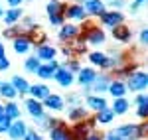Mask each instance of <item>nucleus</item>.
<instances>
[{
	"label": "nucleus",
	"instance_id": "nucleus-27",
	"mask_svg": "<svg viewBox=\"0 0 148 140\" xmlns=\"http://www.w3.org/2000/svg\"><path fill=\"white\" fill-rule=\"evenodd\" d=\"M4 115L12 120H16V118H22V113H20V107L16 105V103H6L4 105Z\"/></svg>",
	"mask_w": 148,
	"mask_h": 140
},
{
	"label": "nucleus",
	"instance_id": "nucleus-34",
	"mask_svg": "<svg viewBox=\"0 0 148 140\" xmlns=\"http://www.w3.org/2000/svg\"><path fill=\"white\" fill-rule=\"evenodd\" d=\"M138 117L140 118H148V103L138 105Z\"/></svg>",
	"mask_w": 148,
	"mask_h": 140
},
{
	"label": "nucleus",
	"instance_id": "nucleus-28",
	"mask_svg": "<svg viewBox=\"0 0 148 140\" xmlns=\"http://www.w3.org/2000/svg\"><path fill=\"white\" fill-rule=\"evenodd\" d=\"M0 95H2V97H4V99H14V97H16V95H18V91H16V89H14V85H12V83H0Z\"/></svg>",
	"mask_w": 148,
	"mask_h": 140
},
{
	"label": "nucleus",
	"instance_id": "nucleus-33",
	"mask_svg": "<svg viewBox=\"0 0 148 140\" xmlns=\"http://www.w3.org/2000/svg\"><path fill=\"white\" fill-rule=\"evenodd\" d=\"M61 67H65V69H67V71H71V73H77V71L81 69L77 61H67V63H65V65H61Z\"/></svg>",
	"mask_w": 148,
	"mask_h": 140
},
{
	"label": "nucleus",
	"instance_id": "nucleus-11",
	"mask_svg": "<svg viewBox=\"0 0 148 140\" xmlns=\"http://www.w3.org/2000/svg\"><path fill=\"white\" fill-rule=\"evenodd\" d=\"M79 75H77V81L83 85V87H91V83L95 81V77H97V71L91 69V67H83V69L77 71Z\"/></svg>",
	"mask_w": 148,
	"mask_h": 140
},
{
	"label": "nucleus",
	"instance_id": "nucleus-16",
	"mask_svg": "<svg viewBox=\"0 0 148 140\" xmlns=\"http://www.w3.org/2000/svg\"><path fill=\"white\" fill-rule=\"evenodd\" d=\"M79 36V28H75V26H71V24H65L61 30H59V40L61 42H71V40H75Z\"/></svg>",
	"mask_w": 148,
	"mask_h": 140
},
{
	"label": "nucleus",
	"instance_id": "nucleus-42",
	"mask_svg": "<svg viewBox=\"0 0 148 140\" xmlns=\"http://www.w3.org/2000/svg\"><path fill=\"white\" fill-rule=\"evenodd\" d=\"M4 115V105H0V117Z\"/></svg>",
	"mask_w": 148,
	"mask_h": 140
},
{
	"label": "nucleus",
	"instance_id": "nucleus-20",
	"mask_svg": "<svg viewBox=\"0 0 148 140\" xmlns=\"http://www.w3.org/2000/svg\"><path fill=\"white\" fill-rule=\"evenodd\" d=\"M44 101H46L44 105H46L49 111H63V99H61L59 95H51L49 93Z\"/></svg>",
	"mask_w": 148,
	"mask_h": 140
},
{
	"label": "nucleus",
	"instance_id": "nucleus-17",
	"mask_svg": "<svg viewBox=\"0 0 148 140\" xmlns=\"http://www.w3.org/2000/svg\"><path fill=\"white\" fill-rule=\"evenodd\" d=\"M83 8H85V12H87V14L101 16L103 12H105V4H103V0H87Z\"/></svg>",
	"mask_w": 148,
	"mask_h": 140
},
{
	"label": "nucleus",
	"instance_id": "nucleus-1",
	"mask_svg": "<svg viewBox=\"0 0 148 140\" xmlns=\"http://www.w3.org/2000/svg\"><path fill=\"white\" fill-rule=\"evenodd\" d=\"M148 126L142 122V124H125V126H119V128L113 132L114 140H138L144 138Z\"/></svg>",
	"mask_w": 148,
	"mask_h": 140
},
{
	"label": "nucleus",
	"instance_id": "nucleus-24",
	"mask_svg": "<svg viewBox=\"0 0 148 140\" xmlns=\"http://www.w3.org/2000/svg\"><path fill=\"white\" fill-rule=\"evenodd\" d=\"M12 85H14V89H16V91H18V93L20 95H24V93H28V89H30V83L26 81V79H24V77H20V75H14V77H12Z\"/></svg>",
	"mask_w": 148,
	"mask_h": 140
},
{
	"label": "nucleus",
	"instance_id": "nucleus-44",
	"mask_svg": "<svg viewBox=\"0 0 148 140\" xmlns=\"http://www.w3.org/2000/svg\"><path fill=\"white\" fill-rule=\"evenodd\" d=\"M0 16H2V8H0Z\"/></svg>",
	"mask_w": 148,
	"mask_h": 140
},
{
	"label": "nucleus",
	"instance_id": "nucleus-21",
	"mask_svg": "<svg viewBox=\"0 0 148 140\" xmlns=\"http://www.w3.org/2000/svg\"><path fill=\"white\" fill-rule=\"evenodd\" d=\"M128 107H130V103L126 101L125 97H114V103L111 107V111H113L114 115H125L126 111H128Z\"/></svg>",
	"mask_w": 148,
	"mask_h": 140
},
{
	"label": "nucleus",
	"instance_id": "nucleus-14",
	"mask_svg": "<svg viewBox=\"0 0 148 140\" xmlns=\"http://www.w3.org/2000/svg\"><path fill=\"white\" fill-rule=\"evenodd\" d=\"M28 93L32 95L34 99H38V101H44V99H46L47 95H49V87H47L46 83H38V85H30Z\"/></svg>",
	"mask_w": 148,
	"mask_h": 140
},
{
	"label": "nucleus",
	"instance_id": "nucleus-18",
	"mask_svg": "<svg viewBox=\"0 0 148 140\" xmlns=\"http://www.w3.org/2000/svg\"><path fill=\"white\" fill-rule=\"evenodd\" d=\"M107 91L113 95V97H125L128 89H126L125 81H121V79H114V81L109 83V89H107Z\"/></svg>",
	"mask_w": 148,
	"mask_h": 140
},
{
	"label": "nucleus",
	"instance_id": "nucleus-26",
	"mask_svg": "<svg viewBox=\"0 0 148 140\" xmlns=\"http://www.w3.org/2000/svg\"><path fill=\"white\" fill-rule=\"evenodd\" d=\"M87 105H89V109H93V111H101V109L107 107V101H105L103 97H99V95H89V97H87Z\"/></svg>",
	"mask_w": 148,
	"mask_h": 140
},
{
	"label": "nucleus",
	"instance_id": "nucleus-5",
	"mask_svg": "<svg viewBox=\"0 0 148 140\" xmlns=\"http://www.w3.org/2000/svg\"><path fill=\"white\" fill-rule=\"evenodd\" d=\"M83 40H87L89 44H103L105 42V32L99 30L97 26H89L87 30H85V34H83Z\"/></svg>",
	"mask_w": 148,
	"mask_h": 140
},
{
	"label": "nucleus",
	"instance_id": "nucleus-41",
	"mask_svg": "<svg viewBox=\"0 0 148 140\" xmlns=\"http://www.w3.org/2000/svg\"><path fill=\"white\" fill-rule=\"evenodd\" d=\"M107 140H114V136H113V132H109V134H107Z\"/></svg>",
	"mask_w": 148,
	"mask_h": 140
},
{
	"label": "nucleus",
	"instance_id": "nucleus-15",
	"mask_svg": "<svg viewBox=\"0 0 148 140\" xmlns=\"http://www.w3.org/2000/svg\"><path fill=\"white\" fill-rule=\"evenodd\" d=\"M32 47V40L28 36H16L14 38V51L16 53H26Z\"/></svg>",
	"mask_w": 148,
	"mask_h": 140
},
{
	"label": "nucleus",
	"instance_id": "nucleus-29",
	"mask_svg": "<svg viewBox=\"0 0 148 140\" xmlns=\"http://www.w3.org/2000/svg\"><path fill=\"white\" fill-rule=\"evenodd\" d=\"M69 118L71 120H75V122H79V120H85L87 118V111L83 109V107H73L71 111H69Z\"/></svg>",
	"mask_w": 148,
	"mask_h": 140
},
{
	"label": "nucleus",
	"instance_id": "nucleus-2",
	"mask_svg": "<svg viewBox=\"0 0 148 140\" xmlns=\"http://www.w3.org/2000/svg\"><path fill=\"white\" fill-rule=\"evenodd\" d=\"M126 89H130V91H144L148 87V73L144 71H134V73H128V77H126Z\"/></svg>",
	"mask_w": 148,
	"mask_h": 140
},
{
	"label": "nucleus",
	"instance_id": "nucleus-31",
	"mask_svg": "<svg viewBox=\"0 0 148 140\" xmlns=\"http://www.w3.org/2000/svg\"><path fill=\"white\" fill-rule=\"evenodd\" d=\"M10 122H12V118H8L6 115H2V117H0V134H4V132L8 130Z\"/></svg>",
	"mask_w": 148,
	"mask_h": 140
},
{
	"label": "nucleus",
	"instance_id": "nucleus-19",
	"mask_svg": "<svg viewBox=\"0 0 148 140\" xmlns=\"http://www.w3.org/2000/svg\"><path fill=\"white\" fill-rule=\"evenodd\" d=\"M113 36H114V40H119V42H128L130 40V28L126 24H119V26L113 28Z\"/></svg>",
	"mask_w": 148,
	"mask_h": 140
},
{
	"label": "nucleus",
	"instance_id": "nucleus-25",
	"mask_svg": "<svg viewBox=\"0 0 148 140\" xmlns=\"http://www.w3.org/2000/svg\"><path fill=\"white\" fill-rule=\"evenodd\" d=\"M20 16H22V10L16 6V8H10V10L4 14V24L6 26H14V24L20 20Z\"/></svg>",
	"mask_w": 148,
	"mask_h": 140
},
{
	"label": "nucleus",
	"instance_id": "nucleus-39",
	"mask_svg": "<svg viewBox=\"0 0 148 140\" xmlns=\"http://www.w3.org/2000/svg\"><path fill=\"white\" fill-rule=\"evenodd\" d=\"M109 2H111L113 6H121V4H123V0H109Z\"/></svg>",
	"mask_w": 148,
	"mask_h": 140
},
{
	"label": "nucleus",
	"instance_id": "nucleus-9",
	"mask_svg": "<svg viewBox=\"0 0 148 140\" xmlns=\"http://www.w3.org/2000/svg\"><path fill=\"white\" fill-rule=\"evenodd\" d=\"M123 14L116 10H111V12H103L101 14V22L105 24V26H109V28H114V26H119V24H123Z\"/></svg>",
	"mask_w": 148,
	"mask_h": 140
},
{
	"label": "nucleus",
	"instance_id": "nucleus-38",
	"mask_svg": "<svg viewBox=\"0 0 148 140\" xmlns=\"http://www.w3.org/2000/svg\"><path fill=\"white\" fill-rule=\"evenodd\" d=\"M22 2H24V0H8V4H10L12 8H16V6H20Z\"/></svg>",
	"mask_w": 148,
	"mask_h": 140
},
{
	"label": "nucleus",
	"instance_id": "nucleus-40",
	"mask_svg": "<svg viewBox=\"0 0 148 140\" xmlns=\"http://www.w3.org/2000/svg\"><path fill=\"white\" fill-rule=\"evenodd\" d=\"M6 55V51H4V46H2V42H0V57H4Z\"/></svg>",
	"mask_w": 148,
	"mask_h": 140
},
{
	"label": "nucleus",
	"instance_id": "nucleus-6",
	"mask_svg": "<svg viewBox=\"0 0 148 140\" xmlns=\"http://www.w3.org/2000/svg\"><path fill=\"white\" fill-rule=\"evenodd\" d=\"M53 79H56L61 87H65V89H67V87H71V83H73L75 77H73V73H71V71H67L65 67H61V65H59V67L56 69V73H53Z\"/></svg>",
	"mask_w": 148,
	"mask_h": 140
},
{
	"label": "nucleus",
	"instance_id": "nucleus-23",
	"mask_svg": "<svg viewBox=\"0 0 148 140\" xmlns=\"http://www.w3.org/2000/svg\"><path fill=\"white\" fill-rule=\"evenodd\" d=\"M109 83H111V79H109L107 75H101V77H95V81L91 83L93 87H89V89L97 91V93H103V91H107V89H109Z\"/></svg>",
	"mask_w": 148,
	"mask_h": 140
},
{
	"label": "nucleus",
	"instance_id": "nucleus-4",
	"mask_svg": "<svg viewBox=\"0 0 148 140\" xmlns=\"http://www.w3.org/2000/svg\"><path fill=\"white\" fill-rule=\"evenodd\" d=\"M26 130H28V126H26V122H24L22 118H16V120H12L10 126H8V136H10L12 140H22L24 134H26Z\"/></svg>",
	"mask_w": 148,
	"mask_h": 140
},
{
	"label": "nucleus",
	"instance_id": "nucleus-36",
	"mask_svg": "<svg viewBox=\"0 0 148 140\" xmlns=\"http://www.w3.org/2000/svg\"><path fill=\"white\" fill-rule=\"evenodd\" d=\"M144 103H148V97H146V95H142V93H140V95L136 97V105H144Z\"/></svg>",
	"mask_w": 148,
	"mask_h": 140
},
{
	"label": "nucleus",
	"instance_id": "nucleus-32",
	"mask_svg": "<svg viewBox=\"0 0 148 140\" xmlns=\"http://www.w3.org/2000/svg\"><path fill=\"white\" fill-rule=\"evenodd\" d=\"M22 140H42V136H40V132H36V130H26V134H24Z\"/></svg>",
	"mask_w": 148,
	"mask_h": 140
},
{
	"label": "nucleus",
	"instance_id": "nucleus-7",
	"mask_svg": "<svg viewBox=\"0 0 148 140\" xmlns=\"http://www.w3.org/2000/svg\"><path fill=\"white\" fill-rule=\"evenodd\" d=\"M57 67H59V63H57L56 59H51V61H47L46 65H40L38 71H36V75H38L40 79L47 81V79H51V77H53V73H56Z\"/></svg>",
	"mask_w": 148,
	"mask_h": 140
},
{
	"label": "nucleus",
	"instance_id": "nucleus-43",
	"mask_svg": "<svg viewBox=\"0 0 148 140\" xmlns=\"http://www.w3.org/2000/svg\"><path fill=\"white\" fill-rule=\"evenodd\" d=\"M134 2H136V4H142V2H146V0H134Z\"/></svg>",
	"mask_w": 148,
	"mask_h": 140
},
{
	"label": "nucleus",
	"instance_id": "nucleus-13",
	"mask_svg": "<svg viewBox=\"0 0 148 140\" xmlns=\"http://www.w3.org/2000/svg\"><path fill=\"white\" fill-rule=\"evenodd\" d=\"M49 138L51 140H71V132H69V128H65L59 122L53 128H49Z\"/></svg>",
	"mask_w": 148,
	"mask_h": 140
},
{
	"label": "nucleus",
	"instance_id": "nucleus-37",
	"mask_svg": "<svg viewBox=\"0 0 148 140\" xmlns=\"http://www.w3.org/2000/svg\"><path fill=\"white\" fill-rule=\"evenodd\" d=\"M140 42L142 44H148V30H142L140 32Z\"/></svg>",
	"mask_w": 148,
	"mask_h": 140
},
{
	"label": "nucleus",
	"instance_id": "nucleus-30",
	"mask_svg": "<svg viewBox=\"0 0 148 140\" xmlns=\"http://www.w3.org/2000/svg\"><path fill=\"white\" fill-rule=\"evenodd\" d=\"M40 65H42V63H40V59L36 57V55L28 57V59H26V63H24V67H26V71H28V73H36Z\"/></svg>",
	"mask_w": 148,
	"mask_h": 140
},
{
	"label": "nucleus",
	"instance_id": "nucleus-12",
	"mask_svg": "<svg viewBox=\"0 0 148 140\" xmlns=\"http://www.w3.org/2000/svg\"><path fill=\"white\" fill-rule=\"evenodd\" d=\"M36 57L38 59H44V61H51V59H56V47H51V46H47V44H40L38 46V49H36Z\"/></svg>",
	"mask_w": 148,
	"mask_h": 140
},
{
	"label": "nucleus",
	"instance_id": "nucleus-3",
	"mask_svg": "<svg viewBox=\"0 0 148 140\" xmlns=\"http://www.w3.org/2000/svg\"><path fill=\"white\" fill-rule=\"evenodd\" d=\"M63 10H65V8H63V4H61V2H57V0H51V2L47 4V16H49L51 24H56V26L63 24V20H65Z\"/></svg>",
	"mask_w": 148,
	"mask_h": 140
},
{
	"label": "nucleus",
	"instance_id": "nucleus-22",
	"mask_svg": "<svg viewBox=\"0 0 148 140\" xmlns=\"http://www.w3.org/2000/svg\"><path fill=\"white\" fill-rule=\"evenodd\" d=\"M114 118V113L111 111V107H105L101 111H97V117H95V122H101V124H109Z\"/></svg>",
	"mask_w": 148,
	"mask_h": 140
},
{
	"label": "nucleus",
	"instance_id": "nucleus-10",
	"mask_svg": "<svg viewBox=\"0 0 148 140\" xmlns=\"http://www.w3.org/2000/svg\"><path fill=\"white\" fill-rule=\"evenodd\" d=\"M63 16L69 18V20H85V18H87V12H85L83 6L73 4V6H67V8L63 10Z\"/></svg>",
	"mask_w": 148,
	"mask_h": 140
},
{
	"label": "nucleus",
	"instance_id": "nucleus-8",
	"mask_svg": "<svg viewBox=\"0 0 148 140\" xmlns=\"http://www.w3.org/2000/svg\"><path fill=\"white\" fill-rule=\"evenodd\" d=\"M26 109H28V113L32 115L34 120H40V118L46 115V113H44V103H40L38 99H34V97L26 101Z\"/></svg>",
	"mask_w": 148,
	"mask_h": 140
},
{
	"label": "nucleus",
	"instance_id": "nucleus-45",
	"mask_svg": "<svg viewBox=\"0 0 148 140\" xmlns=\"http://www.w3.org/2000/svg\"><path fill=\"white\" fill-rule=\"evenodd\" d=\"M83 2H87V0H83Z\"/></svg>",
	"mask_w": 148,
	"mask_h": 140
},
{
	"label": "nucleus",
	"instance_id": "nucleus-35",
	"mask_svg": "<svg viewBox=\"0 0 148 140\" xmlns=\"http://www.w3.org/2000/svg\"><path fill=\"white\" fill-rule=\"evenodd\" d=\"M10 67V61H8V57L4 55V57H0V71H6Z\"/></svg>",
	"mask_w": 148,
	"mask_h": 140
}]
</instances>
